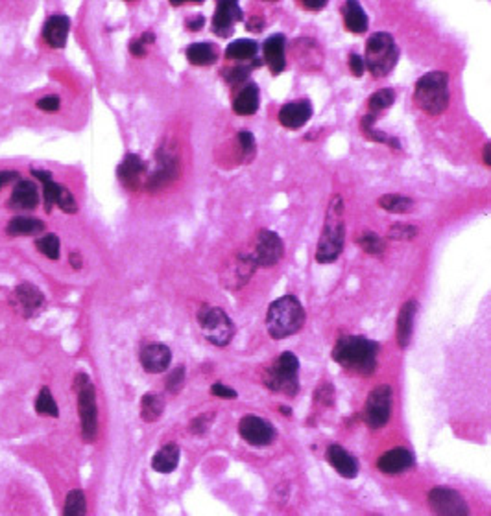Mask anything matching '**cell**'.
<instances>
[{
  "mask_svg": "<svg viewBox=\"0 0 491 516\" xmlns=\"http://www.w3.org/2000/svg\"><path fill=\"white\" fill-rule=\"evenodd\" d=\"M185 376H187V371H185L183 365H177L176 369H172L168 378H166V391L170 395H177L185 385Z\"/></svg>",
  "mask_w": 491,
  "mask_h": 516,
  "instance_id": "cell-41",
  "label": "cell"
},
{
  "mask_svg": "<svg viewBox=\"0 0 491 516\" xmlns=\"http://www.w3.org/2000/svg\"><path fill=\"white\" fill-rule=\"evenodd\" d=\"M74 389L78 395V412L82 421V435L87 443H93L98 435V407H96V395L94 385L85 373L76 374Z\"/></svg>",
  "mask_w": 491,
  "mask_h": 516,
  "instance_id": "cell-7",
  "label": "cell"
},
{
  "mask_svg": "<svg viewBox=\"0 0 491 516\" xmlns=\"http://www.w3.org/2000/svg\"><path fill=\"white\" fill-rule=\"evenodd\" d=\"M379 207L392 214H407L414 210V199L401 196V194H384L379 198Z\"/></svg>",
  "mask_w": 491,
  "mask_h": 516,
  "instance_id": "cell-32",
  "label": "cell"
},
{
  "mask_svg": "<svg viewBox=\"0 0 491 516\" xmlns=\"http://www.w3.org/2000/svg\"><path fill=\"white\" fill-rule=\"evenodd\" d=\"M87 515V501L83 490H71L65 498V507H63V516H85Z\"/></svg>",
  "mask_w": 491,
  "mask_h": 516,
  "instance_id": "cell-33",
  "label": "cell"
},
{
  "mask_svg": "<svg viewBox=\"0 0 491 516\" xmlns=\"http://www.w3.org/2000/svg\"><path fill=\"white\" fill-rule=\"evenodd\" d=\"M327 461L342 478L353 479L359 474V463L348 450H343L340 445H331L327 448Z\"/></svg>",
  "mask_w": 491,
  "mask_h": 516,
  "instance_id": "cell-20",
  "label": "cell"
},
{
  "mask_svg": "<svg viewBox=\"0 0 491 516\" xmlns=\"http://www.w3.org/2000/svg\"><path fill=\"white\" fill-rule=\"evenodd\" d=\"M285 50H287V39L283 33H276L265 41L262 52H265V63L270 66V72L274 76L281 74L287 68V57H285Z\"/></svg>",
  "mask_w": 491,
  "mask_h": 516,
  "instance_id": "cell-18",
  "label": "cell"
},
{
  "mask_svg": "<svg viewBox=\"0 0 491 516\" xmlns=\"http://www.w3.org/2000/svg\"><path fill=\"white\" fill-rule=\"evenodd\" d=\"M55 205L60 207L65 214H76L78 212V203L72 192L66 187L60 185V190H57V198H55Z\"/></svg>",
  "mask_w": 491,
  "mask_h": 516,
  "instance_id": "cell-40",
  "label": "cell"
},
{
  "mask_svg": "<svg viewBox=\"0 0 491 516\" xmlns=\"http://www.w3.org/2000/svg\"><path fill=\"white\" fill-rule=\"evenodd\" d=\"M44 231V223L37 218H24V216H17L10 220L6 232L10 237H35L39 232Z\"/></svg>",
  "mask_w": 491,
  "mask_h": 516,
  "instance_id": "cell-29",
  "label": "cell"
},
{
  "mask_svg": "<svg viewBox=\"0 0 491 516\" xmlns=\"http://www.w3.org/2000/svg\"><path fill=\"white\" fill-rule=\"evenodd\" d=\"M213 418H215V415L213 413H207V415H199V417H196L190 423V432L196 435H204L207 430H209L211 423H213Z\"/></svg>",
  "mask_w": 491,
  "mask_h": 516,
  "instance_id": "cell-45",
  "label": "cell"
},
{
  "mask_svg": "<svg viewBox=\"0 0 491 516\" xmlns=\"http://www.w3.org/2000/svg\"><path fill=\"white\" fill-rule=\"evenodd\" d=\"M484 165H486V166L491 165V146H490V144H486V146H484Z\"/></svg>",
  "mask_w": 491,
  "mask_h": 516,
  "instance_id": "cell-54",
  "label": "cell"
},
{
  "mask_svg": "<svg viewBox=\"0 0 491 516\" xmlns=\"http://www.w3.org/2000/svg\"><path fill=\"white\" fill-rule=\"evenodd\" d=\"M155 43V33L154 32H144L139 39H133L130 43V52L135 57H144L148 52V44Z\"/></svg>",
  "mask_w": 491,
  "mask_h": 516,
  "instance_id": "cell-42",
  "label": "cell"
},
{
  "mask_svg": "<svg viewBox=\"0 0 491 516\" xmlns=\"http://www.w3.org/2000/svg\"><path fill=\"white\" fill-rule=\"evenodd\" d=\"M414 465V456L412 452H409L407 448H393V450H388L386 454H382L377 461V467L382 474H388V476H395V474H401L404 470H409L410 467Z\"/></svg>",
  "mask_w": 491,
  "mask_h": 516,
  "instance_id": "cell-19",
  "label": "cell"
},
{
  "mask_svg": "<svg viewBox=\"0 0 491 516\" xmlns=\"http://www.w3.org/2000/svg\"><path fill=\"white\" fill-rule=\"evenodd\" d=\"M69 30H71L69 17L52 15L48 21L44 22L43 37L52 48H63L66 44V37H69Z\"/></svg>",
  "mask_w": 491,
  "mask_h": 516,
  "instance_id": "cell-22",
  "label": "cell"
},
{
  "mask_svg": "<svg viewBox=\"0 0 491 516\" xmlns=\"http://www.w3.org/2000/svg\"><path fill=\"white\" fill-rule=\"evenodd\" d=\"M373 122H375V116H373V115H366L364 118H362V122H360V126H362V131H364L366 137L370 138V140H375V142L390 144V146H395V148L399 149L398 140H395V138L386 137L384 133L379 131V129H375V127H373Z\"/></svg>",
  "mask_w": 491,
  "mask_h": 516,
  "instance_id": "cell-35",
  "label": "cell"
},
{
  "mask_svg": "<svg viewBox=\"0 0 491 516\" xmlns=\"http://www.w3.org/2000/svg\"><path fill=\"white\" fill-rule=\"evenodd\" d=\"M187 59L196 66L213 65L218 59V52L211 43H193L187 48Z\"/></svg>",
  "mask_w": 491,
  "mask_h": 516,
  "instance_id": "cell-30",
  "label": "cell"
},
{
  "mask_svg": "<svg viewBox=\"0 0 491 516\" xmlns=\"http://www.w3.org/2000/svg\"><path fill=\"white\" fill-rule=\"evenodd\" d=\"M342 17L343 24L351 33H364L368 30V15H366L364 8L359 2L348 0L342 6Z\"/></svg>",
  "mask_w": 491,
  "mask_h": 516,
  "instance_id": "cell-26",
  "label": "cell"
},
{
  "mask_svg": "<svg viewBox=\"0 0 491 516\" xmlns=\"http://www.w3.org/2000/svg\"><path fill=\"white\" fill-rule=\"evenodd\" d=\"M205 24V17L204 15H196L193 17V19H188L187 21V28L190 30V32H198V30H202Z\"/></svg>",
  "mask_w": 491,
  "mask_h": 516,
  "instance_id": "cell-51",
  "label": "cell"
},
{
  "mask_svg": "<svg viewBox=\"0 0 491 516\" xmlns=\"http://www.w3.org/2000/svg\"><path fill=\"white\" fill-rule=\"evenodd\" d=\"M32 176H33V177H37L39 181H43V183L54 181V179H52V174H50V172H44V170H32Z\"/></svg>",
  "mask_w": 491,
  "mask_h": 516,
  "instance_id": "cell-52",
  "label": "cell"
},
{
  "mask_svg": "<svg viewBox=\"0 0 491 516\" xmlns=\"http://www.w3.org/2000/svg\"><path fill=\"white\" fill-rule=\"evenodd\" d=\"M57 190H60V185H57V183H54V181L44 183L43 198H44V210H46V212H50V210H52V207L55 205Z\"/></svg>",
  "mask_w": 491,
  "mask_h": 516,
  "instance_id": "cell-44",
  "label": "cell"
},
{
  "mask_svg": "<svg viewBox=\"0 0 491 516\" xmlns=\"http://www.w3.org/2000/svg\"><path fill=\"white\" fill-rule=\"evenodd\" d=\"M198 324L205 340L213 345L226 347L231 343L235 324L222 308L204 304L198 310Z\"/></svg>",
  "mask_w": 491,
  "mask_h": 516,
  "instance_id": "cell-8",
  "label": "cell"
},
{
  "mask_svg": "<svg viewBox=\"0 0 491 516\" xmlns=\"http://www.w3.org/2000/svg\"><path fill=\"white\" fill-rule=\"evenodd\" d=\"M165 412V400L163 396L155 395V393H146L141 400V417L144 423H155L159 421L161 415Z\"/></svg>",
  "mask_w": 491,
  "mask_h": 516,
  "instance_id": "cell-31",
  "label": "cell"
},
{
  "mask_svg": "<svg viewBox=\"0 0 491 516\" xmlns=\"http://www.w3.org/2000/svg\"><path fill=\"white\" fill-rule=\"evenodd\" d=\"M366 68L375 77H384L395 68L399 59V48L395 39L386 32L373 33L366 43L364 54Z\"/></svg>",
  "mask_w": 491,
  "mask_h": 516,
  "instance_id": "cell-5",
  "label": "cell"
},
{
  "mask_svg": "<svg viewBox=\"0 0 491 516\" xmlns=\"http://www.w3.org/2000/svg\"><path fill=\"white\" fill-rule=\"evenodd\" d=\"M37 203H39L37 187H35L32 181H17V185L13 187V192H11V198H10L11 209L30 210V209H35Z\"/></svg>",
  "mask_w": 491,
  "mask_h": 516,
  "instance_id": "cell-23",
  "label": "cell"
},
{
  "mask_svg": "<svg viewBox=\"0 0 491 516\" xmlns=\"http://www.w3.org/2000/svg\"><path fill=\"white\" fill-rule=\"evenodd\" d=\"M418 312V302L407 301L401 306L398 317V343L401 349H407L412 338V330H414V317Z\"/></svg>",
  "mask_w": 491,
  "mask_h": 516,
  "instance_id": "cell-25",
  "label": "cell"
},
{
  "mask_svg": "<svg viewBox=\"0 0 491 516\" xmlns=\"http://www.w3.org/2000/svg\"><path fill=\"white\" fill-rule=\"evenodd\" d=\"M312 116V105L309 100H294L288 102L279 111V122L287 129H299L303 127Z\"/></svg>",
  "mask_w": 491,
  "mask_h": 516,
  "instance_id": "cell-16",
  "label": "cell"
},
{
  "mask_svg": "<svg viewBox=\"0 0 491 516\" xmlns=\"http://www.w3.org/2000/svg\"><path fill=\"white\" fill-rule=\"evenodd\" d=\"M395 102V91L393 89H381L370 96L368 105H370L371 113H379V111L388 109L390 105Z\"/></svg>",
  "mask_w": 491,
  "mask_h": 516,
  "instance_id": "cell-38",
  "label": "cell"
},
{
  "mask_svg": "<svg viewBox=\"0 0 491 516\" xmlns=\"http://www.w3.org/2000/svg\"><path fill=\"white\" fill-rule=\"evenodd\" d=\"M414 100L427 115L440 116L449 105V76L447 72L434 71L416 82Z\"/></svg>",
  "mask_w": 491,
  "mask_h": 516,
  "instance_id": "cell-4",
  "label": "cell"
},
{
  "mask_svg": "<svg viewBox=\"0 0 491 516\" xmlns=\"http://www.w3.org/2000/svg\"><path fill=\"white\" fill-rule=\"evenodd\" d=\"M19 172H13V170H4V172H0V188H4L6 185H10V183L13 181H19Z\"/></svg>",
  "mask_w": 491,
  "mask_h": 516,
  "instance_id": "cell-49",
  "label": "cell"
},
{
  "mask_svg": "<svg viewBox=\"0 0 491 516\" xmlns=\"http://www.w3.org/2000/svg\"><path fill=\"white\" fill-rule=\"evenodd\" d=\"M211 395H215L218 396V398H229V400H233V398H237V391L231 389V387H227V385L224 384H215V385H211Z\"/></svg>",
  "mask_w": 491,
  "mask_h": 516,
  "instance_id": "cell-47",
  "label": "cell"
},
{
  "mask_svg": "<svg viewBox=\"0 0 491 516\" xmlns=\"http://www.w3.org/2000/svg\"><path fill=\"white\" fill-rule=\"evenodd\" d=\"M429 506L436 516H470L464 498L449 487H434L429 492Z\"/></svg>",
  "mask_w": 491,
  "mask_h": 516,
  "instance_id": "cell-10",
  "label": "cell"
},
{
  "mask_svg": "<svg viewBox=\"0 0 491 516\" xmlns=\"http://www.w3.org/2000/svg\"><path fill=\"white\" fill-rule=\"evenodd\" d=\"M238 142H240V149H242L244 155V163H249V160L255 157V138L249 131H240L238 133Z\"/></svg>",
  "mask_w": 491,
  "mask_h": 516,
  "instance_id": "cell-43",
  "label": "cell"
},
{
  "mask_svg": "<svg viewBox=\"0 0 491 516\" xmlns=\"http://www.w3.org/2000/svg\"><path fill=\"white\" fill-rule=\"evenodd\" d=\"M242 21V10L233 0H222L216 6L215 17H213V33L218 37L226 39L235 32V24Z\"/></svg>",
  "mask_w": 491,
  "mask_h": 516,
  "instance_id": "cell-15",
  "label": "cell"
},
{
  "mask_svg": "<svg viewBox=\"0 0 491 516\" xmlns=\"http://www.w3.org/2000/svg\"><path fill=\"white\" fill-rule=\"evenodd\" d=\"M259 109V87L255 83L244 85L233 100V111L240 116L255 115Z\"/></svg>",
  "mask_w": 491,
  "mask_h": 516,
  "instance_id": "cell-24",
  "label": "cell"
},
{
  "mask_svg": "<svg viewBox=\"0 0 491 516\" xmlns=\"http://www.w3.org/2000/svg\"><path fill=\"white\" fill-rule=\"evenodd\" d=\"M69 262H71V266L74 269H80V268H82V264H83L82 255L78 253V251H72L71 257H69Z\"/></svg>",
  "mask_w": 491,
  "mask_h": 516,
  "instance_id": "cell-53",
  "label": "cell"
},
{
  "mask_svg": "<svg viewBox=\"0 0 491 516\" xmlns=\"http://www.w3.org/2000/svg\"><path fill=\"white\" fill-rule=\"evenodd\" d=\"M262 382L274 393L294 396L299 391V360L292 352H283L276 363L266 369Z\"/></svg>",
  "mask_w": 491,
  "mask_h": 516,
  "instance_id": "cell-6",
  "label": "cell"
},
{
  "mask_svg": "<svg viewBox=\"0 0 491 516\" xmlns=\"http://www.w3.org/2000/svg\"><path fill=\"white\" fill-rule=\"evenodd\" d=\"M37 109L46 111V113H55V111L61 107V100L54 94H50V96H44V98L37 100Z\"/></svg>",
  "mask_w": 491,
  "mask_h": 516,
  "instance_id": "cell-46",
  "label": "cell"
},
{
  "mask_svg": "<svg viewBox=\"0 0 491 516\" xmlns=\"http://www.w3.org/2000/svg\"><path fill=\"white\" fill-rule=\"evenodd\" d=\"M392 387L379 385L371 391L364 406V421L371 430L384 428L392 415Z\"/></svg>",
  "mask_w": 491,
  "mask_h": 516,
  "instance_id": "cell-9",
  "label": "cell"
},
{
  "mask_svg": "<svg viewBox=\"0 0 491 516\" xmlns=\"http://www.w3.org/2000/svg\"><path fill=\"white\" fill-rule=\"evenodd\" d=\"M35 412L39 415H44V417H57L60 415V409H57V404H55L54 396L50 393L48 387H43L41 393H39L37 400H35Z\"/></svg>",
  "mask_w": 491,
  "mask_h": 516,
  "instance_id": "cell-34",
  "label": "cell"
},
{
  "mask_svg": "<svg viewBox=\"0 0 491 516\" xmlns=\"http://www.w3.org/2000/svg\"><path fill=\"white\" fill-rule=\"evenodd\" d=\"M371 516H381V515H371Z\"/></svg>",
  "mask_w": 491,
  "mask_h": 516,
  "instance_id": "cell-56",
  "label": "cell"
},
{
  "mask_svg": "<svg viewBox=\"0 0 491 516\" xmlns=\"http://www.w3.org/2000/svg\"><path fill=\"white\" fill-rule=\"evenodd\" d=\"M420 229L414 225H409V223H395L388 229V238L390 240H399V242H404V240H414L418 237Z\"/></svg>",
  "mask_w": 491,
  "mask_h": 516,
  "instance_id": "cell-39",
  "label": "cell"
},
{
  "mask_svg": "<svg viewBox=\"0 0 491 516\" xmlns=\"http://www.w3.org/2000/svg\"><path fill=\"white\" fill-rule=\"evenodd\" d=\"M179 446L174 445V443H168L161 448L157 454L152 459V467H154L155 472L161 474H170L172 470H176L177 463H179Z\"/></svg>",
  "mask_w": 491,
  "mask_h": 516,
  "instance_id": "cell-27",
  "label": "cell"
},
{
  "mask_svg": "<svg viewBox=\"0 0 491 516\" xmlns=\"http://www.w3.org/2000/svg\"><path fill=\"white\" fill-rule=\"evenodd\" d=\"M172 362L170 349L163 343H150L141 351V363L146 373H165Z\"/></svg>",
  "mask_w": 491,
  "mask_h": 516,
  "instance_id": "cell-17",
  "label": "cell"
},
{
  "mask_svg": "<svg viewBox=\"0 0 491 516\" xmlns=\"http://www.w3.org/2000/svg\"><path fill=\"white\" fill-rule=\"evenodd\" d=\"M146 172V165L144 160L135 154L126 155V159L122 160L118 168H116V174H118V179L126 188L130 190H137L141 187V177L144 176Z\"/></svg>",
  "mask_w": 491,
  "mask_h": 516,
  "instance_id": "cell-21",
  "label": "cell"
},
{
  "mask_svg": "<svg viewBox=\"0 0 491 516\" xmlns=\"http://www.w3.org/2000/svg\"><path fill=\"white\" fill-rule=\"evenodd\" d=\"M10 301L11 306L15 308V312H19L24 317H32L43 308L44 295L37 286L24 282V284H19L13 290Z\"/></svg>",
  "mask_w": 491,
  "mask_h": 516,
  "instance_id": "cell-14",
  "label": "cell"
},
{
  "mask_svg": "<svg viewBox=\"0 0 491 516\" xmlns=\"http://www.w3.org/2000/svg\"><path fill=\"white\" fill-rule=\"evenodd\" d=\"M35 248H37L39 253L44 255L50 260H57L60 258V238L52 234V232L37 238L35 240Z\"/></svg>",
  "mask_w": 491,
  "mask_h": 516,
  "instance_id": "cell-37",
  "label": "cell"
},
{
  "mask_svg": "<svg viewBox=\"0 0 491 516\" xmlns=\"http://www.w3.org/2000/svg\"><path fill=\"white\" fill-rule=\"evenodd\" d=\"M238 434L246 443L253 446H268L276 439V428L266 418L260 417H244L238 423Z\"/></svg>",
  "mask_w": 491,
  "mask_h": 516,
  "instance_id": "cell-13",
  "label": "cell"
},
{
  "mask_svg": "<svg viewBox=\"0 0 491 516\" xmlns=\"http://www.w3.org/2000/svg\"><path fill=\"white\" fill-rule=\"evenodd\" d=\"M281 412H283V415H290V407L281 406Z\"/></svg>",
  "mask_w": 491,
  "mask_h": 516,
  "instance_id": "cell-55",
  "label": "cell"
},
{
  "mask_svg": "<svg viewBox=\"0 0 491 516\" xmlns=\"http://www.w3.org/2000/svg\"><path fill=\"white\" fill-rule=\"evenodd\" d=\"M299 6L303 8V10H310V11H318L323 10L327 6L325 0H303V2H299Z\"/></svg>",
  "mask_w": 491,
  "mask_h": 516,
  "instance_id": "cell-50",
  "label": "cell"
},
{
  "mask_svg": "<svg viewBox=\"0 0 491 516\" xmlns=\"http://www.w3.org/2000/svg\"><path fill=\"white\" fill-rule=\"evenodd\" d=\"M177 172H179V165H177V157L174 154V149L161 146L159 151H157V168L148 177L146 188L150 192H157L161 188L168 187L177 177Z\"/></svg>",
  "mask_w": 491,
  "mask_h": 516,
  "instance_id": "cell-12",
  "label": "cell"
},
{
  "mask_svg": "<svg viewBox=\"0 0 491 516\" xmlns=\"http://www.w3.org/2000/svg\"><path fill=\"white\" fill-rule=\"evenodd\" d=\"M357 243H359L362 251H366L368 255H382V251L386 249L384 246V240H382L379 234L375 232H362L357 237Z\"/></svg>",
  "mask_w": 491,
  "mask_h": 516,
  "instance_id": "cell-36",
  "label": "cell"
},
{
  "mask_svg": "<svg viewBox=\"0 0 491 516\" xmlns=\"http://www.w3.org/2000/svg\"><path fill=\"white\" fill-rule=\"evenodd\" d=\"M379 345L364 335H343L332 349V360L346 371L360 376H370L377 369Z\"/></svg>",
  "mask_w": 491,
  "mask_h": 516,
  "instance_id": "cell-1",
  "label": "cell"
},
{
  "mask_svg": "<svg viewBox=\"0 0 491 516\" xmlns=\"http://www.w3.org/2000/svg\"><path fill=\"white\" fill-rule=\"evenodd\" d=\"M259 52V44L253 39H237L226 48V59L237 63H248Z\"/></svg>",
  "mask_w": 491,
  "mask_h": 516,
  "instance_id": "cell-28",
  "label": "cell"
},
{
  "mask_svg": "<svg viewBox=\"0 0 491 516\" xmlns=\"http://www.w3.org/2000/svg\"><path fill=\"white\" fill-rule=\"evenodd\" d=\"M349 68H351V72H353L357 77L362 76V74H364V71H366V65H364V59H362V55H359V54L349 55Z\"/></svg>",
  "mask_w": 491,
  "mask_h": 516,
  "instance_id": "cell-48",
  "label": "cell"
},
{
  "mask_svg": "<svg viewBox=\"0 0 491 516\" xmlns=\"http://www.w3.org/2000/svg\"><path fill=\"white\" fill-rule=\"evenodd\" d=\"M283 253H285V246L277 232L268 231V229L259 231L255 251L251 253L257 268H274L283 258Z\"/></svg>",
  "mask_w": 491,
  "mask_h": 516,
  "instance_id": "cell-11",
  "label": "cell"
},
{
  "mask_svg": "<svg viewBox=\"0 0 491 516\" xmlns=\"http://www.w3.org/2000/svg\"><path fill=\"white\" fill-rule=\"evenodd\" d=\"M346 242V209L340 196H332L325 212V223L316 248V260L320 264L334 262L343 251Z\"/></svg>",
  "mask_w": 491,
  "mask_h": 516,
  "instance_id": "cell-2",
  "label": "cell"
},
{
  "mask_svg": "<svg viewBox=\"0 0 491 516\" xmlns=\"http://www.w3.org/2000/svg\"><path fill=\"white\" fill-rule=\"evenodd\" d=\"M305 324V308L292 293L283 295L270 304L266 313V329L274 340H285L298 334Z\"/></svg>",
  "mask_w": 491,
  "mask_h": 516,
  "instance_id": "cell-3",
  "label": "cell"
}]
</instances>
